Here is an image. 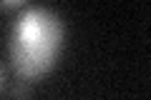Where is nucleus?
<instances>
[{
    "mask_svg": "<svg viewBox=\"0 0 151 100\" xmlns=\"http://www.w3.org/2000/svg\"><path fill=\"white\" fill-rule=\"evenodd\" d=\"M63 50V20L55 10L45 5L23 8L13 20L8 53L13 70L20 80H38L53 70Z\"/></svg>",
    "mask_w": 151,
    "mask_h": 100,
    "instance_id": "obj_1",
    "label": "nucleus"
},
{
    "mask_svg": "<svg viewBox=\"0 0 151 100\" xmlns=\"http://www.w3.org/2000/svg\"><path fill=\"white\" fill-rule=\"evenodd\" d=\"M25 83H28V80H20V83L10 90V95H13L15 100H28V88H25Z\"/></svg>",
    "mask_w": 151,
    "mask_h": 100,
    "instance_id": "obj_2",
    "label": "nucleus"
}]
</instances>
